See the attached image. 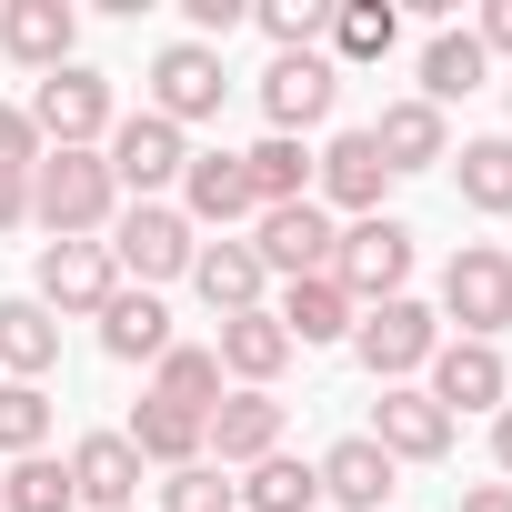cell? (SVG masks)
Returning a JSON list of instances; mask_svg holds the SVG:
<instances>
[{
  "label": "cell",
  "instance_id": "6da1fadb",
  "mask_svg": "<svg viewBox=\"0 0 512 512\" xmlns=\"http://www.w3.org/2000/svg\"><path fill=\"white\" fill-rule=\"evenodd\" d=\"M31 221H41L51 241H91V231H111V221H121V181H111V161H101V151H41V171H31Z\"/></svg>",
  "mask_w": 512,
  "mask_h": 512
},
{
  "label": "cell",
  "instance_id": "7a4b0ae2",
  "mask_svg": "<svg viewBox=\"0 0 512 512\" xmlns=\"http://www.w3.org/2000/svg\"><path fill=\"white\" fill-rule=\"evenodd\" d=\"M21 111H31L41 151H101V131H111V71L61 61V71H41V91H31Z\"/></svg>",
  "mask_w": 512,
  "mask_h": 512
},
{
  "label": "cell",
  "instance_id": "3957f363",
  "mask_svg": "<svg viewBox=\"0 0 512 512\" xmlns=\"http://www.w3.org/2000/svg\"><path fill=\"white\" fill-rule=\"evenodd\" d=\"M332 282L352 292V312H372V302H402V282H412V231H402L392 211L352 221V231L332 241Z\"/></svg>",
  "mask_w": 512,
  "mask_h": 512
},
{
  "label": "cell",
  "instance_id": "277c9868",
  "mask_svg": "<svg viewBox=\"0 0 512 512\" xmlns=\"http://www.w3.org/2000/svg\"><path fill=\"white\" fill-rule=\"evenodd\" d=\"M442 322H462V342L512 332V251H492V241H462V251H452V272H442Z\"/></svg>",
  "mask_w": 512,
  "mask_h": 512
},
{
  "label": "cell",
  "instance_id": "5b68a950",
  "mask_svg": "<svg viewBox=\"0 0 512 512\" xmlns=\"http://www.w3.org/2000/svg\"><path fill=\"white\" fill-rule=\"evenodd\" d=\"M352 352H362V372L392 392V382H412V372L442 352V322H432V312L402 292V302H372V312L352 322Z\"/></svg>",
  "mask_w": 512,
  "mask_h": 512
},
{
  "label": "cell",
  "instance_id": "8992f818",
  "mask_svg": "<svg viewBox=\"0 0 512 512\" xmlns=\"http://www.w3.org/2000/svg\"><path fill=\"white\" fill-rule=\"evenodd\" d=\"M191 251H201V241H191V221H181L171 201H131V211L111 221V272H131L141 292H151V282H181Z\"/></svg>",
  "mask_w": 512,
  "mask_h": 512
},
{
  "label": "cell",
  "instance_id": "52a82bcc",
  "mask_svg": "<svg viewBox=\"0 0 512 512\" xmlns=\"http://www.w3.org/2000/svg\"><path fill=\"white\" fill-rule=\"evenodd\" d=\"M101 161H111V181H121V191H141V201H151L161 181H181V171H191V141H181L161 111H131V121H111Z\"/></svg>",
  "mask_w": 512,
  "mask_h": 512
},
{
  "label": "cell",
  "instance_id": "ba28073f",
  "mask_svg": "<svg viewBox=\"0 0 512 512\" xmlns=\"http://www.w3.org/2000/svg\"><path fill=\"white\" fill-rule=\"evenodd\" d=\"M332 211L322 201H282V211H262V241H251V262L262 272H282V282H312V272H332Z\"/></svg>",
  "mask_w": 512,
  "mask_h": 512
},
{
  "label": "cell",
  "instance_id": "9c48e42d",
  "mask_svg": "<svg viewBox=\"0 0 512 512\" xmlns=\"http://www.w3.org/2000/svg\"><path fill=\"white\" fill-rule=\"evenodd\" d=\"M111 292H121L111 241H51V251H41V292H31V302H41L51 322H61V312H91V322H101Z\"/></svg>",
  "mask_w": 512,
  "mask_h": 512
},
{
  "label": "cell",
  "instance_id": "30bf717a",
  "mask_svg": "<svg viewBox=\"0 0 512 512\" xmlns=\"http://www.w3.org/2000/svg\"><path fill=\"white\" fill-rule=\"evenodd\" d=\"M221 51H201V41H171L161 61H151V111L171 121V131H191V121H211L221 111Z\"/></svg>",
  "mask_w": 512,
  "mask_h": 512
},
{
  "label": "cell",
  "instance_id": "8fae6325",
  "mask_svg": "<svg viewBox=\"0 0 512 512\" xmlns=\"http://www.w3.org/2000/svg\"><path fill=\"white\" fill-rule=\"evenodd\" d=\"M332 101H342V71L322 61V51H282L272 71H262V111H272V131H312V121H332Z\"/></svg>",
  "mask_w": 512,
  "mask_h": 512
},
{
  "label": "cell",
  "instance_id": "7c38bea8",
  "mask_svg": "<svg viewBox=\"0 0 512 512\" xmlns=\"http://www.w3.org/2000/svg\"><path fill=\"white\" fill-rule=\"evenodd\" d=\"M422 372H432L422 392H432L452 422H462V412H502V402H512V372H502V352H492V342H442Z\"/></svg>",
  "mask_w": 512,
  "mask_h": 512
},
{
  "label": "cell",
  "instance_id": "4fadbf2b",
  "mask_svg": "<svg viewBox=\"0 0 512 512\" xmlns=\"http://www.w3.org/2000/svg\"><path fill=\"white\" fill-rule=\"evenodd\" d=\"M372 442H382L392 462H442V452H452V412H442L422 382H392V392L372 402Z\"/></svg>",
  "mask_w": 512,
  "mask_h": 512
},
{
  "label": "cell",
  "instance_id": "5bb4252c",
  "mask_svg": "<svg viewBox=\"0 0 512 512\" xmlns=\"http://www.w3.org/2000/svg\"><path fill=\"white\" fill-rule=\"evenodd\" d=\"M191 292H201L221 322H241V312H262L272 272L251 262V241H201V251H191Z\"/></svg>",
  "mask_w": 512,
  "mask_h": 512
},
{
  "label": "cell",
  "instance_id": "9a60e30c",
  "mask_svg": "<svg viewBox=\"0 0 512 512\" xmlns=\"http://www.w3.org/2000/svg\"><path fill=\"white\" fill-rule=\"evenodd\" d=\"M71 41H81V11H71V0H11V11H0V51H11L21 71H61Z\"/></svg>",
  "mask_w": 512,
  "mask_h": 512
},
{
  "label": "cell",
  "instance_id": "2e32d148",
  "mask_svg": "<svg viewBox=\"0 0 512 512\" xmlns=\"http://www.w3.org/2000/svg\"><path fill=\"white\" fill-rule=\"evenodd\" d=\"M221 382H241V392H272L282 382V362H292V332L272 322V302L262 312H241V322H221Z\"/></svg>",
  "mask_w": 512,
  "mask_h": 512
},
{
  "label": "cell",
  "instance_id": "e0dca14e",
  "mask_svg": "<svg viewBox=\"0 0 512 512\" xmlns=\"http://www.w3.org/2000/svg\"><path fill=\"white\" fill-rule=\"evenodd\" d=\"M201 452H221V462H272V452H282V402H272V392H221V412L201 422Z\"/></svg>",
  "mask_w": 512,
  "mask_h": 512
},
{
  "label": "cell",
  "instance_id": "ac0fdd59",
  "mask_svg": "<svg viewBox=\"0 0 512 512\" xmlns=\"http://www.w3.org/2000/svg\"><path fill=\"white\" fill-rule=\"evenodd\" d=\"M312 181H322V201H342L352 221H372V211H382V191H392V171H382L372 131H342V141L312 161Z\"/></svg>",
  "mask_w": 512,
  "mask_h": 512
},
{
  "label": "cell",
  "instance_id": "d6986e66",
  "mask_svg": "<svg viewBox=\"0 0 512 512\" xmlns=\"http://www.w3.org/2000/svg\"><path fill=\"white\" fill-rule=\"evenodd\" d=\"M272 322L292 332V352H312V342H352V292L332 282V272H312V282H282V302H272Z\"/></svg>",
  "mask_w": 512,
  "mask_h": 512
},
{
  "label": "cell",
  "instance_id": "ffe728a7",
  "mask_svg": "<svg viewBox=\"0 0 512 512\" xmlns=\"http://www.w3.org/2000/svg\"><path fill=\"white\" fill-rule=\"evenodd\" d=\"M71 492H81L91 512H141V452H131L121 432H91V442L71 452Z\"/></svg>",
  "mask_w": 512,
  "mask_h": 512
},
{
  "label": "cell",
  "instance_id": "44dd1931",
  "mask_svg": "<svg viewBox=\"0 0 512 512\" xmlns=\"http://www.w3.org/2000/svg\"><path fill=\"white\" fill-rule=\"evenodd\" d=\"M312 472H322V502H352V512H382V502H392V472H402V462H392V452H382L372 432H352V442H332V452H322Z\"/></svg>",
  "mask_w": 512,
  "mask_h": 512
},
{
  "label": "cell",
  "instance_id": "7402d4cb",
  "mask_svg": "<svg viewBox=\"0 0 512 512\" xmlns=\"http://www.w3.org/2000/svg\"><path fill=\"white\" fill-rule=\"evenodd\" d=\"M262 201H251V181H241V151H191V171H181V221H251Z\"/></svg>",
  "mask_w": 512,
  "mask_h": 512
},
{
  "label": "cell",
  "instance_id": "603a6c76",
  "mask_svg": "<svg viewBox=\"0 0 512 512\" xmlns=\"http://www.w3.org/2000/svg\"><path fill=\"white\" fill-rule=\"evenodd\" d=\"M372 151H382V171L402 181V171L452 161V131H442V111H432V101H392V111L372 121Z\"/></svg>",
  "mask_w": 512,
  "mask_h": 512
},
{
  "label": "cell",
  "instance_id": "cb8c5ba5",
  "mask_svg": "<svg viewBox=\"0 0 512 512\" xmlns=\"http://www.w3.org/2000/svg\"><path fill=\"white\" fill-rule=\"evenodd\" d=\"M101 352H111V362H161V352H171L161 292H131V282H121V292L101 302Z\"/></svg>",
  "mask_w": 512,
  "mask_h": 512
},
{
  "label": "cell",
  "instance_id": "d4e9b609",
  "mask_svg": "<svg viewBox=\"0 0 512 512\" xmlns=\"http://www.w3.org/2000/svg\"><path fill=\"white\" fill-rule=\"evenodd\" d=\"M151 402H171V412L211 422V412H221V352H201V342H171V352L151 362Z\"/></svg>",
  "mask_w": 512,
  "mask_h": 512
},
{
  "label": "cell",
  "instance_id": "484cf974",
  "mask_svg": "<svg viewBox=\"0 0 512 512\" xmlns=\"http://www.w3.org/2000/svg\"><path fill=\"white\" fill-rule=\"evenodd\" d=\"M241 181H251V201H262V211L312 201V151H302L292 131H272V141H251V151H241Z\"/></svg>",
  "mask_w": 512,
  "mask_h": 512
},
{
  "label": "cell",
  "instance_id": "4316f807",
  "mask_svg": "<svg viewBox=\"0 0 512 512\" xmlns=\"http://www.w3.org/2000/svg\"><path fill=\"white\" fill-rule=\"evenodd\" d=\"M61 362V322L41 312V302H0V372L11 382H41Z\"/></svg>",
  "mask_w": 512,
  "mask_h": 512
},
{
  "label": "cell",
  "instance_id": "83f0119b",
  "mask_svg": "<svg viewBox=\"0 0 512 512\" xmlns=\"http://www.w3.org/2000/svg\"><path fill=\"white\" fill-rule=\"evenodd\" d=\"M121 442H131L141 462H161V472L211 462V452H201V422H191V412H171V402H151V392H141V412H131V432H121Z\"/></svg>",
  "mask_w": 512,
  "mask_h": 512
},
{
  "label": "cell",
  "instance_id": "f1b7e54d",
  "mask_svg": "<svg viewBox=\"0 0 512 512\" xmlns=\"http://www.w3.org/2000/svg\"><path fill=\"white\" fill-rule=\"evenodd\" d=\"M482 71H492V51H482L472 31H432V51H422V101L442 111V101L482 91Z\"/></svg>",
  "mask_w": 512,
  "mask_h": 512
},
{
  "label": "cell",
  "instance_id": "f546056e",
  "mask_svg": "<svg viewBox=\"0 0 512 512\" xmlns=\"http://www.w3.org/2000/svg\"><path fill=\"white\" fill-rule=\"evenodd\" d=\"M392 41H402L392 0H342V11H332V71L342 61H392Z\"/></svg>",
  "mask_w": 512,
  "mask_h": 512
},
{
  "label": "cell",
  "instance_id": "4dcf8cb0",
  "mask_svg": "<svg viewBox=\"0 0 512 512\" xmlns=\"http://www.w3.org/2000/svg\"><path fill=\"white\" fill-rule=\"evenodd\" d=\"M241 502H251V512H312V502H322V472L292 462V452H272V462H251Z\"/></svg>",
  "mask_w": 512,
  "mask_h": 512
},
{
  "label": "cell",
  "instance_id": "1f68e13d",
  "mask_svg": "<svg viewBox=\"0 0 512 512\" xmlns=\"http://www.w3.org/2000/svg\"><path fill=\"white\" fill-rule=\"evenodd\" d=\"M0 492H11V512H81L71 462H51V452H21L11 472H0Z\"/></svg>",
  "mask_w": 512,
  "mask_h": 512
},
{
  "label": "cell",
  "instance_id": "d6a6232c",
  "mask_svg": "<svg viewBox=\"0 0 512 512\" xmlns=\"http://www.w3.org/2000/svg\"><path fill=\"white\" fill-rule=\"evenodd\" d=\"M452 181H462V201L472 211H512V141H462V161H452Z\"/></svg>",
  "mask_w": 512,
  "mask_h": 512
},
{
  "label": "cell",
  "instance_id": "836d02e7",
  "mask_svg": "<svg viewBox=\"0 0 512 512\" xmlns=\"http://www.w3.org/2000/svg\"><path fill=\"white\" fill-rule=\"evenodd\" d=\"M41 442H51V392H41V382H0V452L21 462V452H41Z\"/></svg>",
  "mask_w": 512,
  "mask_h": 512
},
{
  "label": "cell",
  "instance_id": "e575fe53",
  "mask_svg": "<svg viewBox=\"0 0 512 512\" xmlns=\"http://www.w3.org/2000/svg\"><path fill=\"white\" fill-rule=\"evenodd\" d=\"M231 502H241V482H221V462H181L161 482V512H231Z\"/></svg>",
  "mask_w": 512,
  "mask_h": 512
},
{
  "label": "cell",
  "instance_id": "d590c367",
  "mask_svg": "<svg viewBox=\"0 0 512 512\" xmlns=\"http://www.w3.org/2000/svg\"><path fill=\"white\" fill-rule=\"evenodd\" d=\"M31 171H41V131L21 101H0V181H31Z\"/></svg>",
  "mask_w": 512,
  "mask_h": 512
},
{
  "label": "cell",
  "instance_id": "8d00e7d4",
  "mask_svg": "<svg viewBox=\"0 0 512 512\" xmlns=\"http://www.w3.org/2000/svg\"><path fill=\"white\" fill-rule=\"evenodd\" d=\"M262 31L282 51H312V31H332V11H322V0H262Z\"/></svg>",
  "mask_w": 512,
  "mask_h": 512
},
{
  "label": "cell",
  "instance_id": "74e56055",
  "mask_svg": "<svg viewBox=\"0 0 512 512\" xmlns=\"http://www.w3.org/2000/svg\"><path fill=\"white\" fill-rule=\"evenodd\" d=\"M472 41H482V51H502V61H512V0H482V31H472Z\"/></svg>",
  "mask_w": 512,
  "mask_h": 512
},
{
  "label": "cell",
  "instance_id": "f35d334b",
  "mask_svg": "<svg viewBox=\"0 0 512 512\" xmlns=\"http://www.w3.org/2000/svg\"><path fill=\"white\" fill-rule=\"evenodd\" d=\"M31 221V181H0V231H21Z\"/></svg>",
  "mask_w": 512,
  "mask_h": 512
},
{
  "label": "cell",
  "instance_id": "ab89813d",
  "mask_svg": "<svg viewBox=\"0 0 512 512\" xmlns=\"http://www.w3.org/2000/svg\"><path fill=\"white\" fill-rule=\"evenodd\" d=\"M462 512H512V482H472V492H462Z\"/></svg>",
  "mask_w": 512,
  "mask_h": 512
},
{
  "label": "cell",
  "instance_id": "60d3db41",
  "mask_svg": "<svg viewBox=\"0 0 512 512\" xmlns=\"http://www.w3.org/2000/svg\"><path fill=\"white\" fill-rule=\"evenodd\" d=\"M492 462H502V472H512V402H502V412H492Z\"/></svg>",
  "mask_w": 512,
  "mask_h": 512
},
{
  "label": "cell",
  "instance_id": "b9f144b4",
  "mask_svg": "<svg viewBox=\"0 0 512 512\" xmlns=\"http://www.w3.org/2000/svg\"><path fill=\"white\" fill-rule=\"evenodd\" d=\"M0 512H11V492H0Z\"/></svg>",
  "mask_w": 512,
  "mask_h": 512
}]
</instances>
